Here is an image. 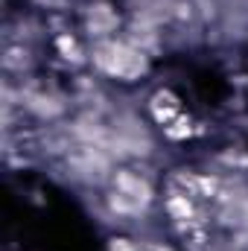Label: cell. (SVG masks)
<instances>
[{
	"instance_id": "6da1fadb",
	"label": "cell",
	"mask_w": 248,
	"mask_h": 251,
	"mask_svg": "<svg viewBox=\"0 0 248 251\" xmlns=\"http://www.w3.org/2000/svg\"><path fill=\"white\" fill-rule=\"evenodd\" d=\"M91 70L105 79L134 85L152 70V56L134 47L125 35H111L102 41H91Z\"/></svg>"
},
{
	"instance_id": "7a4b0ae2",
	"label": "cell",
	"mask_w": 248,
	"mask_h": 251,
	"mask_svg": "<svg viewBox=\"0 0 248 251\" xmlns=\"http://www.w3.org/2000/svg\"><path fill=\"white\" fill-rule=\"evenodd\" d=\"M70 108V100L53 91V88H38V85H24L21 82V114H29L38 123H56L62 120Z\"/></svg>"
},
{
	"instance_id": "3957f363",
	"label": "cell",
	"mask_w": 248,
	"mask_h": 251,
	"mask_svg": "<svg viewBox=\"0 0 248 251\" xmlns=\"http://www.w3.org/2000/svg\"><path fill=\"white\" fill-rule=\"evenodd\" d=\"M82 29L88 32L91 41H102V38L120 35L123 32V24H120L117 9L108 0H91L82 9Z\"/></svg>"
},
{
	"instance_id": "277c9868",
	"label": "cell",
	"mask_w": 248,
	"mask_h": 251,
	"mask_svg": "<svg viewBox=\"0 0 248 251\" xmlns=\"http://www.w3.org/2000/svg\"><path fill=\"white\" fill-rule=\"evenodd\" d=\"M108 187L120 190L125 196L149 204V207H155V201H158V187H155L152 176L149 173H140V167H125V164L117 167L114 176H111V181H108Z\"/></svg>"
},
{
	"instance_id": "5b68a950",
	"label": "cell",
	"mask_w": 248,
	"mask_h": 251,
	"mask_svg": "<svg viewBox=\"0 0 248 251\" xmlns=\"http://www.w3.org/2000/svg\"><path fill=\"white\" fill-rule=\"evenodd\" d=\"M184 111V100L173 91V88H167V85H161V88H155L149 97H146V114H149V120L155 126H170L178 114Z\"/></svg>"
},
{
	"instance_id": "8992f818",
	"label": "cell",
	"mask_w": 248,
	"mask_h": 251,
	"mask_svg": "<svg viewBox=\"0 0 248 251\" xmlns=\"http://www.w3.org/2000/svg\"><path fill=\"white\" fill-rule=\"evenodd\" d=\"M50 44H53V53L59 56V62L67 64L70 70H82V67H91V47H85V44H82V38H79L73 29L53 32Z\"/></svg>"
},
{
	"instance_id": "52a82bcc",
	"label": "cell",
	"mask_w": 248,
	"mask_h": 251,
	"mask_svg": "<svg viewBox=\"0 0 248 251\" xmlns=\"http://www.w3.org/2000/svg\"><path fill=\"white\" fill-rule=\"evenodd\" d=\"M35 50L32 44H18V41H6L3 47V73L9 79H24L32 67H35Z\"/></svg>"
},
{
	"instance_id": "ba28073f",
	"label": "cell",
	"mask_w": 248,
	"mask_h": 251,
	"mask_svg": "<svg viewBox=\"0 0 248 251\" xmlns=\"http://www.w3.org/2000/svg\"><path fill=\"white\" fill-rule=\"evenodd\" d=\"M196 128H198V120H196L190 111H181L173 123L161 128V134H164V140H170V143H187V140L196 137Z\"/></svg>"
},
{
	"instance_id": "9c48e42d",
	"label": "cell",
	"mask_w": 248,
	"mask_h": 251,
	"mask_svg": "<svg viewBox=\"0 0 248 251\" xmlns=\"http://www.w3.org/2000/svg\"><path fill=\"white\" fill-rule=\"evenodd\" d=\"M105 251H143V240H134L128 234H114V237H108Z\"/></svg>"
},
{
	"instance_id": "30bf717a",
	"label": "cell",
	"mask_w": 248,
	"mask_h": 251,
	"mask_svg": "<svg viewBox=\"0 0 248 251\" xmlns=\"http://www.w3.org/2000/svg\"><path fill=\"white\" fill-rule=\"evenodd\" d=\"M143 251H175V249L161 243V240H143Z\"/></svg>"
},
{
	"instance_id": "8fae6325",
	"label": "cell",
	"mask_w": 248,
	"mask_h": 251,
	"mask_svg": "<svg viewBox=\"0 0 248 251\" xmlns=\"http://www.w3.org/2000/svg\"><path fill=\"white\" fill-rule=\"evenodd\" d=\"M134 3H146V0H134Z\"/></svg>"
}]
</instances>
